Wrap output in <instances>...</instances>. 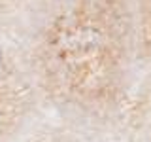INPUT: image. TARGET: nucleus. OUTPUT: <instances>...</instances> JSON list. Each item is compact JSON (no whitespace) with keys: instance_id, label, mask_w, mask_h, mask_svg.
Wrapping results in <instances>:
<instances>
[{"instance_id":"1","label":"nucleus","mask_w":151,"mask_h":142,"mask_svg":"<svg viewBox=\"0 0 151 142\" xmlns=\"http://www.w3.org/2000/svg\"><path fill=\"white\" fill-rule=\"evenodd\" d=\"M4 63H6V57H4V49L0 47V76L4 74Z\"/></svg>"}]
</instances>
